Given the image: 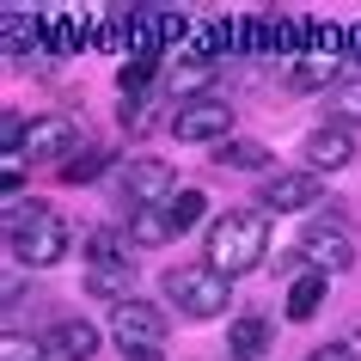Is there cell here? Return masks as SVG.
<instances>
[{"instance_id":"1","label":"cell","mask_w":361,"mask_h":361,"mask_svg":"<svg viewBox=\"0 0 361 361\" xmlns=\"http://www.w3.org/2000/svg\"><path fill=\"white\" fill-rule=\"evenodd\" d=\"M6 245H13L19 264L49 269V264L68 257V221L49 202H37V196H13L6 202Z\"/></svg>"},{"instance_id":"2","label":"cell","mask_w":361,"mask_h":361,"mask_svg":"<svg viewBox=\"0 0 361 361\" xmlns=\"http://www.w3.org/2000/svg\"><path fill=\"white\" fill-rule=\"evenodd\" d=\"M269 257V214L257 209H227V214H214V227H209V264L221 269V276H245V269H257Z\"/></svg>"},{"instance_id":"3","label":"cell","mask_w":361,"mask_h":361,"mask_svg":"<svg viewBox=\"0 0 361 361\" xmlns=\"http://www.w3.org/2000/svg\"><path fill=\"white\" fill-rule=\"evenodd\" d=\"M166 300L184 319H221L233 306V282L214 264H184V269H166Z\"/></svg>"},{"instance_id":"4","label":"cell","mask_w":361,"mask_h":361,"mask_svg":"<svg viewBox=\"0 0 361 361\" xmlns=\"http://www.w3.org/2000/svg\"><path fill=\"white\" fill-rule=\"evenodd\" d=\"M349 61V25L337 19H312V37H306V56L288 68V80L300 86V92H319L337 80V68Z\"/></svg>"},{"instance_id":"5","label":"cell","mask_w":361,"mask_h":361,"mask_svg":"<svg viewBox=\"0 0 361 361\" xmlns=\"http://www.w3.org/2000/svg\"><path fill=\"white\" fill-rule=\"evenodd\" d=\"M171 135L178 141H233V104L221 98H190V104H178L171 111Z\"/></svg>"},{"instance_id":"6","label":"cell","mask_w":361,"mask_h":361,"mask_svg":"<svg viewBox=\"0 0 361 361\" xmlns=\"http://www.w3.org/2000/svg\"><path fill=\"white\" fill-rule=\"evenodd\" d=\"M111 337L123 343V355H135V349H159L166 343V312L147 300H129L111 312Z\"/></svg>"},{"instance_id":"7","label":"cell","mask_w":361,"mask_h":361,"mask_svg":"<svg viewBox=\"0 0 361 361\" xmlns=\"http://www.w3.org/2000/svg\"><path fill=\"white\" fill-rule=\"evenodd\" d=\"M264 214H300V209H319V171H269L264 178Z\"/></svg>"},{"instance_id":"8","label":"cell","mask_w":361,"mask_h":361,"mask_svg":"<svg viewBox=\"0 0 361 361\" xmlns=\"http://www.w3.org/2000/svg\"><path fill=\"white\" fill-rule=\"evenodd\" d=\"M300 251H306V264L324 269V276L355 269V245H349V233H343L337 221H312V227L300 233Z\"/></svg>"},{"instance_id":"9","label":"cell","mask_w":361,"mask_h":361,"mask_svg":"<svg viewBox=\"0 0 361 361\" xmlns=\"http://www.w3.org/2000/svg\"><path fill=\"white\" fill-rule=\"evenodd\" d=\"M0 49H6L13 68L43 56V13L37 6H0Z\"/></svg>"},{"instance_id":"10","label":"cell","mask_w":361,"mask_h":361,"mask_svg":"<svg viewBox=\"0 0 361 361\" xmlns=\"http://www.w3.org/2000/svg\"><path fill=\"white\" fill-rule=\"evenodd\" d=\"M123 196H129V209H166L178 184H171V166L166 159H129L123 171Z\"/></svg>"},{"instance_id":"11","label":"cell","mask_w":361,"mask_h":361,"mask_svg":"<svg viewBox=\"0 0 361 361\" xmlns=\"http://www.w3.org/2000/svg\"><path fill=\"white\" fill-rule=\"evenodd\" d=\"M306 171H343L349 159H355V135L343 129V123H324V129L306 135Z\"/></svg>"},{"instance_id":"12","label":"cell","mask_w":361,"mask_h":361,"mask_svg":"<svg viewBox=\"0 0 361 361\" xmlns=\"http://www.w3.org/2000/svg\"><path fill=\"white\" fill-rule=\"evenodd\" d=\"M68 153H74V123L68 116H37L31 135H25V147H19V159H61L68 166Z\"/></svg>"},{"instance_id":"13","label":"cell","mask_w":361,"mask_h":361,"mask_svg":"<svg viewBox=\"0 0 361 361\" xmlns=\"http://www.w3.org/2000/svg\"><path fill=\"white\" fill-rule=\"evenodd\" d=\"M49 355H56V361H92L98 355V324L61 319L56 331H49Z\"/></svg>"},{"instance_id":"14","label":"cell","mask_w":361,"mask_h":361,"mask_svg":"<svg viewBox=\"0 0 361 361\" xmlns=\"http://www.w3.org/2000/svg\"><path fill=\"white\" fill-rule=\"evenodd\" d=\"M86 294H92V300H111V312H116V306H129L135 300V264L86 269Z\"/></svg>"},{"instance_id":"15","label":"cell","mask_w":361,"mask_h":361,"mask_svg":"<svg viewBox=\"0 0 361 361\" xmlns=\"http://www.w3.org/2000/svg\"><path fill=\"white\" fill-rule=\"evenodd\" d=\"M214 68H221V61H202V56H178V61H171V98H178V104H190V98H209L202 86L214 80Z\"/></svg>"},{"instance_id":"16","label":"cell","mask_w":361,"mask_h":361,"mask_svg":"<svg viewBox=\"0 0 361 361\" xmlns=\"http://www.w3.org/2000/svg\"><path fill=\"white\" fill-rule=\"evenodd\" d=\"M324 269H306V276H294L288 282V319L294 324H306V319H319V306H324Z\"/></svg>"},{"instance_id":"17","label":"cell","mask_w":361,"mask_h":361,"mask_svg":"<svg viewBox=\"0 0 361 361\" xmlns=\"http://www.w3.org/2000/svg\"><path fill=\"white\" fill-rule=\"evenodd\" d=\"M227 355H233V361H257V355H269V324L257 319V312L233 319V331H227Z\"/></svg>"},{"instance_id":"18","label":"cell","mask_w":361,"mask_h":361,"mask_svg":"<svg viewBox=\"0 0 361 361\" xmlns=\"http://www.w3.org/2000/svg\"><path fill=\"white\" fill-rule=\"evenodd\" d=\"M129 233H116V227H98V233H86V264L92 269H116V264H135L129 257Z\"/></svg>"},{"instance_id":"19","label":"cell","mask_w":361,"mask_h":361,"mask_svg":"<svg viewBox=\"0 0 361 361\" xmlns=\"http://www.w3.org/2000/svg\"><path fill=\"white\" fill-rule=\"evenodd\" d=\"M171 209H129V245L135 251H147V245H166L171 239Z\"/></svg>"},{"instance_id":"20","label":"cell","mask_w":361,"mask_h":361,"mask_svg":"<svg viewBox=\"0 0 361 361\" xmlns=\"http://www.w3.org/2000/svg\"><path fill=\"white\" fill-rule=\"evenodd\" d=\"M214 166H233V171H264V166H269V147H264V141H221V147H214Z\"/></svg>"},{"instance_id":"21","label":"cell","mask_w":361,"mask_h":361,"mask_svg":"<svg viewBox=\"0 0 361 361\" xmlns=\"http://www.w3.org/2000/svg\"><path fill=\"white\" fill-rule=\"evenodd\" d=\"M56 171H61V184H92V178H104V147H74L68 166Z\"/></svg>"},{"instance_id":"22","label":"cell","mask_w":361,"mask_h":361,"mask_svg":"<svg viewBox=\"0 0 361 361\" xmlns=\"http://www.w3.org/2000/svg\"><path fill=\"white\" fill-rule=\"evenodd\" d=\"M166 209H171V227H178V233H190L196 221L209 214V196H202V190H178V196L166 202Z\"/></svg>"},{"instance_id":"23","label":"cell","mask_w":361,"mask_h":361,"mask_svg":"<svg viewBox=\"0 0 361 361\" xmlns=\"http://www.w3.org/2000/svg\"><path fill=\"white\" fill-rule=\"evenodd\" d=\"M153 74H159V61H141V56H129L123 68H116V86H123V98H141L153 86Z\"/></svg>"},{"instance_id":"24","label":"cell","mask_w":361,"mask_h":361,"mask_svg":"<svg viewBox=\"0 0 361 361\" xmlns=\"http://www.w3.org/2000/svg\"><path fill=\"white\" fill-rule=\"evenodd\" d=\"M331 104H337V123H361V80H343Z\"/></svg>"},{"instance_id":"25","label":"cell","mask_w":361,"mask_h":361,"mask_svg":"<svg viewBox=\"0 0 361 361\" xmlns=\"http://www.w3.org/2000/svg\"><path fill=\"white\" fill-rule=\"evenodd\" d=\"M153 104H147V98H123V129H129V135H147V123H153Z\"/></svg>"},{"instance_id":"26","label":"cell","mask_w":361,"mask_h":361,"mask_svg":"<svg viewBox=\"0 0 361 361\" xmlns=\"http://www.w3.org/2000/svg\"><path fill=\"white\" fill-rule=\"evenodd\" d=\"M0 361H37V343L19 337V331H6V337H0Z\"/></svg>"},{"instance_id":"27","label":"cell","mask_w":361,"mask_h":361,"mask_svg":"<svg viewBox=\"0 0 361 361\" xmlns=\"http://www.w3.org/2000/svg\"><path fill=\"white\" fill-rule=\"evenodd\" d=\"M306 361H355V349H349V343H324V349H312Z\"/></svg>"},{"instance_id":"28","label":"cell","mask_w":361,"mask_h":361,"mask_svg":"<svg viewBox=\"0 0 361 361\" xmlns=\"http://www.w3.org/2000/svg\"><path fill=\"white\" fill-rule=\"evenodd\" d=\"M349 61H361V25H349Z\"/></svg>"},{"instance_id":"29","label":"cell","mask_w":361,"mask_h":361,"mask_svg":"<svg viewBox=\"0 0 361 361\" xmlns=\"http://www.w3.org/2000/svg\"><path fill=\"white\" fill-rule=\"evenodd\" d=\"M129 361H159V349H135V355Z\"/></svg>"}]
</instances>
